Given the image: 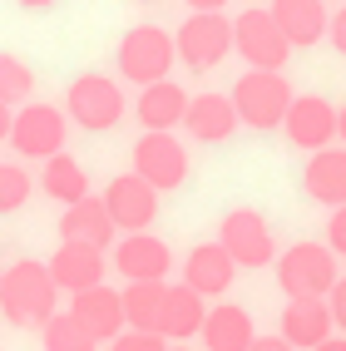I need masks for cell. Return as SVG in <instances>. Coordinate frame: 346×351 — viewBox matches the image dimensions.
Wrapping results in <instances>:
<instances>
[{"instance_id":"cell-29","label":"cell","mask_w":346,"mask_h":351,"mask_svg":"<svg viewBox=\"0 0 346 351\" xmlns=\"http://www.w3.org/2000/svg\"><path fill=\"white\" fill-rule=\"evenodd\" d=\"M30 173L20 169V163H0V213H20L30 198Z\"/></svg>"},{"instance_id":"cell-13","label":"cell","mask_w":346,"mask_h":351,"mask_svg":"<svg viewBox=\"0 0 346 351\" xmlns=\"http://www.w3.org/2000/svg\"><path fill=\"white\" fill-rule=\"evenodd\" d=\"M114 267L119 277L129 282H164L169 267H173V252L164 238H153V232H124L119 243H114Z\"/></svg>"},{"instance_id":"cell-36","label":"cell","mask_w":346,"mask_h":351,"mask_svg":"<svg viewBox=\"0 0 346 351\" xmlns=\"http://www.w3.org/2000/svg\"><path fill=\"white\" fill-rule=\"evenodd\" d=\"M227 0H188V10H223Z\"/></svg>"},{"instance_id":"cell-4","label":"cell","mask_w":346,"mask_h":351,"mask_svg":"<svg viewBox=\"0 0 346 351\" xmlns=\"http://www.w3.org/2000/svg\"><path fill=\"white\" fill-rule=\"evenodd\" d=\"M119 75L134 80L138 89H149L158 80H169V69L178 60V45L169 30H158V25H134L124 40H119Z\"/></svg>"},{"instance_id":"cell-37","label":"cell","mask_w":346,"mask_h":351,"mask_svg":"<svg viewBox=\"0 0 346 351\" xmlns=\"http://www.w3.org/2000/svg\"><path fill=\"white\" fill-rule=\"evenodd\" d=\"M336 138H341V149H346V104L336 109Z\"/></svg>"},{"instance_id":"cell-32","label":"cell","mask_w":346,"mask_h":351,"mask_svg":"<svg viewBox=\"0 0 346 351\" xmlns=\"http://www.w3.org/2000/svg\"><path fill=\"white\" fill-rule=\"evenodd\" d=\"M327 307H332V322H336V332L346 337V277L327 292Z\"/></svg>"},{"instance_id":"cell-30","label":"cell","mask_w":346,"mask_h":351,"mask_svg":"<svg viewBox=\"0 0 346 351\" xmlns=\"http://www.w3.org/2000/svg\"><path fill=\"white\" fill-rule=\"evenodd\" d=\"M109 351H169V341L158 332H124L109 341Z\"/></svg>"},{"instance_id":"cell-19","label":"cell","mask_w":346,"mask_h":351,"mask_svg":"<svg viewBox=\"0 0 346 351\" xmlns=\"http://www.w3.org/2000/svg\"><path fill=\"white\" fill-rule=\"evenodd\" d=\"M272 20L282 25L292 50H307V45L327 40V30H332L327 0H272Z\"/></svg>"},{"instance_id":"cell-41","label":"cell","mask_w":346,"mask_h":351,"mask_svg":"<svg viewBox=\"0 0 346 351\" xmlns=\"http://www.w3.org/2000/svg\"><path fill=\"white\" fill-rule=\"evenodd\" d=\"M144 5H153V0H144Z\"/></svg>"},{"instance_id":"cell-11","label":"cell","mask_w":346,"mask_h":351,"mask_svg":"<svg viewBox=\"0 0 346 351\" xmlns=\"http://www.w3.org/2000/svg\"><path fill=\"white\" fill-rule=\"evenodd\" d=\"M134 173L144 183H153L158 193H169L188 178V149H183L173 134H144L134 144Z\"/></svg>"},{"instance_id":"cell-12","label":"cell","mask_w":346,"mask_h":351,"mask_svg":"<svg viewBox=\"0 0 346 351\" xmlns=\"http://www.w3.org/2000/svg\"><path fill=\"white\" fill-rule=\"evenodd\" d=\"M282 134L292 138L297 149H307V154L332 149V138H336V104L321 99V95H297L292 109H287V119H282Z\"/></svg>"},{"instance_id":"cell-2","label":"cell","mask_w":346,"mask_h":351,"mask_svg":"<svg viewBox=\"0 0 346 351\" xmlns=\"http://www.w3.org/2000/svg\"><path fill=\"white\" fill-rule=\"evenodd\" d=\"M292 99H297L292 84L277 75V69H247V75L233 84V109H238V119H243L247 129H258V134L282 129Z\"/></svg>"},{"instance_id":"cell-16","label":"cell","mask_w":346,"mask_h":351,"mask_svg":"<svg viewBox=\"0 0 346 351\" xmlns=\"http://www.w3.org/2000/svg\"><path fill=\"white\" fill-rule=\"evenodd\" d=\"M233 277H238V263H233V252H227L218 238L198 243L188 257H183V282H188L198 297H223L227 287H233Z\"/></svg>"},{"instance_id":"cell-10","label":"cell","mask_w":346,"mask_h":351,"mask_svg":"<svg viewBox=\"0 0 346 351\" xmlns=\"http://www.w3.org/2000/svg\"><path fill=\"white\" fill-rule=\"evenodd\" d=\"M104 208H109V218L119 232H149L153 218H158V189L144 183L138 173H119L104 189Z\"/></svg>"},{"instance_id":"cell-34","label":"cell","mask_w":346,"mask_h":351,"mask_svg":"<svg viewBox=\"0 0 346 351\" xmlns=\"http://www.w3.org/2000/svg\"><path fill=\"white\" fill-rule=\"evenodd\" d=\"M247 351H297V346H292L287 337H258V341H252Z\"/></svg>"},{"instance_id":"cell-7","label":"cell","mask_w":346,"mask_h":351,"mask_svg":"<svg viewBox=\"0 0 346 351\" xmlns=\"http://www.w3.org/2000/svg\"><path fill=\"white\" fill-rule=\"evenodd\" d=\"M64 114L89 134H104L124 119V89L109 75H79L64 95Z\"/></svg>"},{"instance_id":"cell-35","label":"cell","mask_w":346,"mask_h":351,"mask_svg":"<svg viewBox=\"0 0 346 351\" xmlns=\"http://www.w3.org/2000/svg\"><path fill=\"white\" fill-rule=\"evenodd\" d=\"M10 129H15V109H10V104H0V144L10 138Z\"/></svg>"},{"instance_id":"cell-20","label":"cell","mask_w":346,"mask_h":351,"mask_svg":"<svg viewBox=\"0 0 346 351\" xmlns=\"http://www.w3.org/2000/svg\"><path fill=\"white\" fill-rule=\"evenodd\" d=\"M114 218H109V208L104 198H79V203H69L64 213H60V238L64 243H84V247H109L114 243Z\"/></svg>"},{"instance_id":"cell-26","label":"cell","mask_w":346,"mask_h":351,"mask_svg":"<svg viewBox=\"0 0 346 351\" xmlns=\"http://www.w3.org/2000/svg\"><path fill=\"white\" fill-rule=\"evenodd\" d=\"M164 297H169V282H129V287H124V317H129V332H158Z\"/></svg>"},{"instance_id":"cell-39","label":"cell","mask_w":346,"mask_h":351,"mask_svg":"<svg viewBox=\"0 0 346 351\" xmlns=\"http://www.w3.org/2000/svg\"><path fill=\"white\" fill-rule=\"evenodd\" d=\"M20 5H25V10H50L55 0H20Z\"/></svg>"},{"instance_id":"cell-31","label":"cell","mask_w":346,"mask_h":351,"mask_svg":"<svg viewBox=\"0 0 346 351\" xmlns=\"http://www.w3.org/2000/svg\"><path fill=\"white\" fill-rule=\"evenodd\" d=\"M327 247L336 257H346V208H332V218H327Z\"/></svg>"},{"instance_id":"cell-21","label":"cell","mask_w":346,"mask_h":351,"mask_svg":"<svg viewBox=\"0 0 346 351\" xmlns=\"http://www.w3.org/2000/svg\"><path fill=\"white\" fill-rule=\"evenodd\" d=\"M203 346L208 351H247L258 341V326H252V312L238 307V302H218L208 307V322H203Z\"/></svg>"},{"instance_id":"cell-9","label":"cell","mask_w":346,"mask_h":351,"mask_svg":"<svg viewBox=\"0 0 346 351\" xmlns=\"http://www.w3.org/2000/svg\"><path fill=\"white\" fill-rule=\"evenodd\" d=\"M64 134H69V114H60L55 104H20L15 109L10 144H15L20 158H55V154H64Z\"/></svg>"},{"instance_id":"cell-22","label":"cell","mask_w":346,"mask_h":351,"mask_svg":"<svg viewBox=\"0 0 346 351\" xmlns=\"http://www.w3.org/2000/svg\"><path fill=\"white\" fill-rule=\"evenodd\" d=\"M302 189L321 208H346V149H321L307 158Z\"/></svg>"},{"instance_id":"cell-23","label":"cell","mask_w":346,"mask_h":351,"mask_svg":"<svg viewBox=\"0 0 346 351\" xmlns=\"http://www.w3.org/2000/svg\"><path fill=\"white\" fill-rule=\"evenodd\" d=\"M203 322H208V297H198L188 282L169 287V297H164V317H158V337L183 346L188 337L203 332Z\"/></svg>"},{"instance_id":"cell-28","label":"cell","mask_w":346,"mask_h":351,"mask_svg":"<svg viewBox=\"0 0 346 351\" xmlns=\"http://www.w3.org/2000/svg\"><path fill=\"white\" fill-rule=\"evenodd\" d=\"M40 337H45V351H99V341L84 332V326L69 317V312H60V317H50L40 326Z\"/></svg>"},{"instance_id":"cell-38","label":"cell","mask_w":346,"mask_h":351,"mask_svg":"<svg viewBox=\"0 0 346 351\" xmlns=\"http://www.w3.org/2000/svg\"><path fill=\"white\" fill-rule=\"evenodd\" d=\"M317 351H346V337H332V341H321Z\"/></svg>"},{"instance_id":"cell-18","label":"cell","mask_w":346,"mask_h":351,"mask_svg":"<svg viewBox=\"0 0 346 351\" xmlns=\"http://www.w3.org/2000/svg\"><path fill=\"white\" fill-rule=\"evenodd\" d=\"M188 89L173 84V80H158L149 89H138V124L144 134H173L183 119H188Z\"/></svg>"},{"instance_id":"cell-24","label":"cell","mask_w":346,"mask_h":351,"mask_svg":"<svg viewBox=\"0 0 346 351\" xmlns=\"http://www.w3.org/2000/svg\"><path fill=\"white\" fill-rule=\"evenodd\" d=\"M238 124L243 119L233 109V95H193L188 119H183V129H188L198 144H223V138H233Z\"/></svg>"},{"instance_id":"cell-5","label":"cell","mask_w":346,"mask_h":351,"mask_svg":"<svg viewBox=\"0 0 346 351\" xmlns=\"http://www.w3.org/2000/svg\"><path fill=\"white\" fill-rule=\"evenodd\" d=\"M173 45H178V60L203 75V69L223 64L227 50H233V20H227L223 10H193V15L178 25Z\"/></svg>"},{"instance_id":"cell-6","label":"cell","mask_w":346,"mask_h":351,"mask_svg":"<svg viewBox=\"0 0 346 351\" xmlns=\"http://www.w3.org/2000/svg\"><path fill=\"white\" fill-rule=\"evenodd\" d=\"M233 50L247 60V69H277L282 75V64L292 60V45L282 35V25L272 20V10L252 5L233 20Z\"/></svg>"},{"instance_id":"cell-42","label":"cell","mask_w":346,"mask_h":351,"mask_svg":"<svg viewBox=\"0 0 346 351\" xmlns=\"http://www.w3.org/2000/svg\"><path fill=\"white\" fill-rule=\"evenodd\" d=\"M0 277H5V272H0Z\"/></svg>"},{"instance_id":"cell-14","label":"cell","mask_w":346,"mask_h":351,"mask_svg":"<svg viewBox=\"0 0 346 351\" xmlns=\"http://www.w3.org/2000/svg\"><path fill=\"white\" fill-rule=\"evenodd\" d=\"M69 317L95 341H114L129 332V317H124V292L114 287H89V292H75L69 297Z\"/></svg>"},{"instance_id":"cell-40","label":"cell","mask_w":346,"mask_h":351,"mask_svg":"<svg viewBox=\"0 0 346 351\" xmlns=\"http://www.w3.org/2000/svg\"><path fill=\"white\" fill-rule=\"evenodd\" d=\"M169 351H188V346H169Z\"/></svg>"},{"instance_id":"cell-25","label":"cell","mask_w":346,"mask_h":351,"mask_svg":"<svg viewBox=\"0 0 346 351\" xmlns=\"http://www.w3.org/2000/svg\"><path fill=\"white\" fill-rule=\"evenodd\" d=\"M40 189L50 193L55 203H79L89 198V173H84V163L79 158H69V154H55V158H45V169H40Z\"/></svg>"},{"instance_id":"cell-17","label":"cell","mask_w":346,"mask_h":351,"mask_svg":"<svg viewBox=\"0 0 346 351\" xmlns=\"http://www.w3.org/2000/svg\"><path fill=\"white\" fill-rule=\"evenodd\" d=\"M104 252L99 247H84V243H60L55 257H50V277L60 282V292H89V287H104Z\"/></svg>"},{"instance_id":"cell-3","label":"cell","mask_w":346,"mask_h":351,"mask_svg":"<svg viewBox=\"0 0 346 351\" xmlns=\"http://www.w3.org/2000/svg\"><path fill=\"white\" fill-rule=\"evenodd\" d=\"M336 282V252L327 243H292L287 252H277V287L287 292V302L327 297Z\"/></svg>"},{"instance_id":"cell-1","label":"cell","mask_w":346,"mask_h":351,"mask_svg":"<svg viewBox=\"0 0 346 351\" xmlns=\"http://www.w3.org/2000/svg\"><path fill=\"white\" fill-rule=\"evenodd\" d=\"M0 312L10 326H45L50 317H60V282L50 277V263L20 257L15 267H5L0 277Z\"/></svg>"},{"instance_id":"cell-33","label":"cell","mask_w":346,"mask_h":351,"mask_svg":"<svg viewBox=\"0 0 346 351\" xmlns=\"http://www.w3.org/2000/svg\"><path fill=\"white\" fill-rule=\"evenodd\" d=\"M327 40L336 45V55H346V5L332 15V30H327Z\"/></svg>"},{"instance_id":"cell-15","label":"cell","mask_w":346,"mask_h":351,"mask_svg":"<svg viewBox=\"0 0 346 351\" xmlns=\"http://www.w3.org/2000/svg\"><path fill=\"white\" fill-rule=\"evenodd\" d=\"M336 322H332V307L327 297H297L282 307V326H277V337H287L297 351H317L321 341H332Z\"/></svg>"},{"instance_id":"cell-27","label":"cell","mask_w":346,"mask_h":351,"mask_svg":"<svg viewBox=\"0 0 346 351\" xmlns=\"http://www.w3.org/2000/svg\"><path fill=\"white\" fill-rule=\"evenodd\" d=\"M35 95V69L20 60V55H5L0 50V104H30Z\"/></svg>"},{"instance_id":"cell-8","label":"cell","mask_w":346,"mask_h":351,"mask_svg":"<svg viewBox=\"0 0 346 351\" xmlns=\"http://www.w3.org/2000/svg\"><path fill=\"white\" fill-rule=\"evenodd\" d=\"M218 243L233 252L238 267L277 263V238H272V228H267V218L258 213V208H233V213L218 223Z\"/></svg>"}]
</instances>
